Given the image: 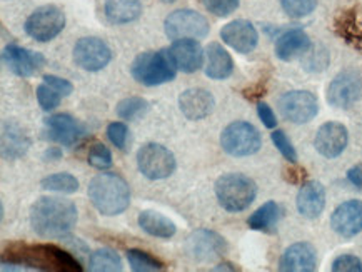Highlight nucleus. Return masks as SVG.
Here are the masks:
<instances>
[{"mask_svg": "<svg viewBox=\"0 0 362 272\" xmlns=\"http://www.w3.org/2000/svg\"><path fill=\"white\" fill-rule=\"evenodd\" d=\"M77 207L74 202L59 197H42L32 206L30 224L40 237H64L77 223Z\"/></svg>", "mask_w": 362, "mask_h": 272, "instance_id": "f257e3e1", "label": "nucleus"}, {"mask_svg": "<svg viewBox=\"0 0 362 272\" xmlns=\"http://www.w3.org/2000/svg\"><path fill=\"white\" fill-rule=\"evenodd\" d=\"M89 199L104 215H119L131 204L127 182L117 174L102 172L89 182Z\"/></svg>", "mask_w": 362, "mask_h": 272, "instance_id": "f03ea898", "label": "nucleus"}, {"mask_svg": "<svg viewBox=\"0 0 362 272\" xmlns=\"http://www.w3.org/2000/svg\"><path fill=\"white\" fill-rule=\"evenodd\" d=\"M8 261L29 266L30 269L42 271H64L78 272L82 267L69 252L62 251L52 244H35V246H22L17 251H7Z\"/></svg>", "mask_w": 362, "mask_h": 272, "instance_id": "7ed1b4c3", "label": "nucleus"}, {"mask_svg": "<svg viewBox=\"0 0 362 272\" xmlns=\"http://www.w3.org/2000/svg\"><path fill=\"white\" fill-rule=\"evenodd\" d=\"M216 196L222 209L227 212H243L255 201L257 186L244 174H224L216 182Z\"/></svg>", "mask_w": 362, "mask_h": 272, "instance_id": "20e7f679", "label": "nucleus"}, {"mask_svg": "<svg viewBox=\"0 0 362 272\" xmlns=\"http://www.w3.org/2000/svg\"><path fill=\"white\" fill-rule=\"evenodd\" d=\"M175 64L170 57L169 50H157L139 55L131 66V73L139 84L142 85H160L175 79Z\"/></svg>", "mask_w": 362, "mask_h": 272, "instance_id": "39448f33", "label": "nucleus"}, {"mask_svg": "<svg viewBox=\"0 0 362 272\" xmlns=\"http://www.w3.org/2000/svg\"><path fill=\"white\" fill-rule=\"evenodd\" d=\"M221 146L232 158H247L261 149V132L250 122L235 121L222 131Z\"/></svg>", "mask_w": 362, "mask_h": 272, "instance_id": "423d86ee", "label": "nucleus"}, {"mask_svg": "<svg viewBox=\"0 0 362 272\" xmlns=\"http://www.w3.org/2000/svg\"><path fill=\"white\" fill-rule=\"evenodd\" d=\"M137 167L144 177L160 181L175 170V158L167 147L160 144H146L137 152Z\"/></svg>", "mask_w": 362, "mask_h": 272, "instance_id": "0eeeda50", "label": "nucleus"}, {"mask_svg": "<svg viewBox=\"0 0 362 272\" xmlns=\"http://www.w3.org/2000/svg\"><path fill=\"white\" fill-rule=\"evenodd\" d=\"M164 27L167 37L173 40L202 39L209 34L207 18L190 8H180L167 16Z\"/></svg>", "mask_w": 362, "mask_h": 272, "instance_id": "6e6552de", "label": "nucleus"}, {"mask_svg": "<svg viewBox=\"0 0 362 272\" xmlns=\"http://www.w3.org/2000/svg\"><path fill=\"white\" fill-rule=\"evenodd\" d=\"M66 27V16L55 6L39 7L25 20V32L37 42H49Z\"/></svg>", "mask_w": 362, "mask_h": 272, "instance_id": "1a4fd4ad", "label": "nucleus"}, {"mask_svg": "<svg viewBox=\"0 0 362 272\" xmlns=\"http://www.w3.org/2000/svg\"><path fill=\"white\" fill-rule=\"evenodd\" d=\"M279 112L292 124L310 122L319 112L317 97L309 90H291L281 95Z\"/></svg>", "mask_w": 362, "mask_h": 272, "instance_id": "9d476101", "label": "nucleus"}, {"mask_svg": "<svg viewBox=\"0 0 362 272\" xmlns=\"http://www.w3.org/2000/svg\"><path fill=\"white\" fill-rule=\"evenodd\" d=\"M362 97V77L356 71H344L327 87V102L336 109H349Z\"/></svg>", "mask_w": 362, "mask_h": 272, "instance_id": "9b49d317", "label": "nucleus"}, {"mask_svg": "<svg viewBox=\"0 0 362 272\" xmlns=\"http://www.w3.org/2000/svg\"><path fill=\"white\" fill-rule=\"evenodd\" d=\"M112 59L109 45L97 37H83L74 47V62L83 71H102Z\"/></svg>", "mask_w": 362, "mask_h": 272, "instance_id": "f8f14e48", "label": "nucleus"}, {"mask_svg": "<svg viewBox=\"0 0 362 272\" xmlns=\"http://www.w3.org/2000/svg\"><path fill=\"white\" fill-rule=\"evenodd\" d=\"M349 142V132L341 122H326L315 134L314 147L322 158L336 159L346 150Z\"/></svg>", "mask_w": 362, "mask_h": 272, "instance_id": "ddd939ff", "label": "nucleus"}, {"mask_svg": "<svg viewBox=\"0 0 362 272\" xmlns=\"http://www.w3.org/2000/svg\"><path fill=\"white\" fill-rule=\"evenodd\" d=\"M331 227L341 237L351 239L362 232V201L342 202L331 215Z\"/></svg>", "mask_w": 362, "mask_h": 272, "instance_id": "4468645a", "label": "nucleus"}, {"mask_svg": "<svg viewBox=\"0 0 362 272\" xmlns=\"http://www.w3.org/2000/svg\"><path fill=\"white\" fill-rule=\"evenodd\" d=\"M2 62L8 71L18 77H30L45 64V57L39 52L18 45H7L2 52Z\"/></svg>", "mask_w": 362, "mask_h": 272, "instance_id": "2eb2a0df", "label": "nucleus"}, {"mask_svg": "<svg viewBox=\"0 0 362 272\" xmlns=\"http://www.w3.org/2000/svg\"><path fill=\"white\" fill-rule=\"evenodd\" d=\"M221 39L239 54H249L257 47L259 34L249 20H232L222 27Z\"/></svg>", "mask_w": 362, "mask_h": 272, "instance_id": "dca6fc26", "label": "nucleus"}, {"mask_svg": "<svg viewBox=\"0 0 362 272\" xmlns=\"http://www.w3.org/2000/svg\"><path fill=\"white\" fill-rule=\"evenodd\" d=\"M47 137L62 146H74L86 136V127L69 114H57L45 121Z\"/></svg>", "mask_w": 362, "mask_h": 272, "instance_id": "f3484780", "label": "nucleus"}, {"mask_svg": "<svg viewBox=\"0 0 362 272\" xmlns=\"http://www.w3.org/2000/svg\"><path fill=\"white\" fill-rule=\"evenodd\" d=\"M317 267V252L313 244L296 242L289 246L279 261V271L313 272Z\"/></svg>", "mask_w": 362, "mask_h": 272, "instance_id": "a211bd4d", "label": "nucleus"}, {"mask_svg": "<svg viewBox=\"0 0 362 272\" xmlns=\"http://www.w3.org/2000/svg\"><path fill=\"white\" fill-rule=\"evenodd\" d=\"M170 57L177 67V71L192 73L197 72L204 66V50L196 39H180L174 40L173 47L169 49Z\"/></svg>", "mask_w": 362, "mask_h": 272, "instance_id": "6ab92c4d", "label": "nucleus"}, {"mask_svg": "<svg viewBox=\"0 0 362 272\" xmlns=\"http://www.w3.org/2000/svg\"><path fill=\"white\" fill-rule=\"evenodd\" d=\"M226 241L212 230H196L189 237V252L199 261H211L224 254Z\"/></svg>", "mask_w": 362, "mask_h": 272, "instance_id": "aec40b11", "label": "nucleus"}, {"mask_svg": "<svg viewBox=\"0 0 362 272\" xmlns=\"http://www.w3.org/2000/svg\"><path fill=\"white\" fill-rule=\"evenodd\" d=\"M179 105L185 119L189 121H201L214 110L216 100L206 89H189L179 97Z\"/></svg>", "mask_w": 362, "mask_h": 272, "instance_id": "412c9836", "label": "nucleus"}, {"mask_svg": "<svg viewBox=\"0 0 362 272\" xmlns=\"http://www.w3.org/2000/svg\"><path fill=\"white\" fill-rule=\"evenodd\" d=\"M297 211L308 219H317L326 207V189L321 182L309 181L297 194Z\"/></svg>", "mask_w": 362, "mask_h": 272, "instance_id": "4be33fe9", "label": "nucleus"}, {"mask_svg": "<svg viewBox=\"0 0 362 272\" xmlns=\"http://www.w3.org/2000/svg\"><path fill=\"white\" fill-rule=\"evenodd\" d=\"M310 49V39L303 29H292L282 34L276 42V55L281 61L289 62L304 55Z\"/></svg>", "mask_w": 362, "mask_h": 272, "instance_id": "5701e85b", "label": "nucleus"}, {"mask_svg": "<svg viewBox=\"0 0 362 272\" xmlns=\"http://www.w3.org/2000/svg\"><path fill=\"white\" fill-rule=\"evenodd\" d=\"M207 62H206V76L209 79L224 81L234 71V62H232L230 54L222 47L221 44L212 42L206 49Z\"/></svg>", "mask_w": 362, "mask_h": 272, "instance_id": "b1692460", "label": "nucleus"}, {"mask_svg": "<svg viewBox=\"0 0 362 272\" xmlns=\"http://www.w3.org/2000/svg\"><path fill=\"white\" fill-rule=\"evenodd\" d=\"M139 225H141L142 230H146L148 236L160 239H170L177 230L173 220L156 211L141 212L139 214Z\"/></svg>", "mask_w": 362, "mask_h": 272, "instance_id": "393cba45", "label": "nucleus"}, {"mask_svg": "<svg viewBox=\"0 0 362 272\" xmlns=\"http://www.w3.org/2000/svg\"><path fill=\"white\" fill-rule=\"evenodd\" d=\"M142 13L141 0H105V16L112 24H129Z\"/></svg>", "mask_w": 362, "mask_h": 272, "instance_id": "a878e982", "label": "nucleus"}, {"mask_svg": "<svg viewBox=\"0 0 362 272\" xmlns=\"http://www.w3.org/2000/svg\"><path fill=\"white\" fill-rule=\"evenodd\" d=\"M282 218L281 206L277 202L269 201L266 204H262L257 211L250 215L247 224L252 230H262V232H269L276 227Z\"/></svg>", "mask_w": 362, "mask_h": 272, "instance_id": "bb28decb", "label": "nucleus"}, {"mask_svg": "<svg viewBox=\"0 0 362 272\" xmlns=\"http://www.w3.org/2000/svg\"><path fill=\"white\" fill-rule=\"evenodd\" d=\"M89 269L94 272H119L122 271V261L112 249H99L90 256Z\"/></svg>", "mask_w": 362, "mask_h": 272, "instance_id": "cd10ccee", "label": "nucleus"}, {"mask_svg": "<svg viewBox=\"0 0 362 272\" xmlns=\"http://www.w3.org/2000/svg\"><path fill=\"white\" fill-rule=\"evenodd\" d=\"M27 147H29V141L18 129L8 126V129L4 131V155L6 158H18L24 154Z\"/></svg>", "mask_w": 362, "mask_h": 272, "instance_id": "c85d7f7f", "label": "nucleus"}, {"mask_svg": "<svg viewBox=\"0 0 362 272\" xmlns=\"http://www.w3.org/2000/svg\"><path fill=\"white\" fill-rule=\"evenodd\" d=\"M127 261L131 264L132 271L136 272H156L164 269V264L152 257L148 252L141 251V249H129Z\"/></svg>", "mask_w": 362, "mask_h": 272, "instance_id": "c756f323", "label": "nucleus"}, {"mask_svg": "<svg viewBox=\"0 0 362 272\" xmlns=\"http://www.w3.org/2000/svg\"><path fill=\"white\" fill-rule=\"evenodd\" d=\"M42 189L60 194H74L78 191V181L72 176V174L67 172L52 174V176L45 177L44 181H42Z\"/></svg>", "mask_w": 362, "mask_h": 272, "instance_id": "7c9ffc66", "label": "nucleus"}, {"mask_svg": "<svg viewBox=\"0 0 362 272\" xmlns=\"http://www.w3.org/2000/svg\"><path fill=\"white\" fill-rule=\"evenodd\" d=\"M148 109L147 100H144L142 97H129V99H124L122 102H119L117 105V115L120 119H137L141 117L142 114H146V110Z\"/></svg>", "mask_w": 362, "mask_h": 272, "instance_id": "2f4dec72", "label": "nucleus"}, {"mask_svg": "<svg viewBox=\"0 0 362 272\" xmlns=\"http://www.w3.org/2000/svg\"><path fill=\"white\" fill-rule=\"evenodd\" d=\"M284 12L292 18L308 17L317 7V0H281Z\"/></svg>", "mask_w": 362, "mask_h": 272, "instance_id": "473e14b6", "label": "nucleus"}, {"mask_svg": "<svg viewBox=\"0 0 362 272\" xmlns=\"http://www.w3.org/2000/svg\"><path fill=\"white\" fill-rule=\"evenodd\" d=\"M60 100H62V95L54 87L45 84V82H42L37 87V102L44 110H54L60 104Z\"/></svg>", "mask_w": 362, "mask_h": 272, "instance_id": "72a5a7b5", "label": "nucleus"}, {"mask_svg": "<svg viewBox=\"0 0 362 272\" xmlns=\"http://www.w3.org/2000/svg\"><path fill=\"white\" fill-rule=\"evenodd\" d=\"M87 160H89L92 167L104 170L112 165V154H110V150L104 144H94L90 147Z\"/></svg>", "mask_w": 362, "mask_h": 272, "instance_id": "f704fd0d", "label": "nucleus"}, {"mask_svg": "<svg viewBox=\"0 0 362 272\" xmlns=\"http://www.w3.org/2000/svg\"><path fill=\"white\" fill-rule=\"evenodd\" d=\"M272 142L276 146V149L284 155V159L289 160V162H296L297 160V152L292 146V142L289 141V137L286 136L284 131H274L272 132Z\"/></svg>", "mask_w": 362, "mask_h": 272, "instance_id": "c9c22d12", "label": "nucleus"}, {"mask_svg": "<svg viewBox=\"0 0 362 272\" xmlns=\"http://www.w3.org/2000/svg\"><path fill=\"white\" fill-rule=\"evenodd\" d=\"M204 7L217 17L230 16L239 7V0H202Z\"/></svg>", "mask_w": 362, "mask_h": 272, "instance_id": "e433bc0d", "label": "nucleus"}, {"mask_svg": "<svg viewBox=\"0 0 362 272\" xmlns=\"http://www.w3.org/2000/svg\"><path fill=\"white\" fill-rule=\"evenodd\" d=\"M331 269L334 272H362V261L357 256L342 254L334 259Z\"/></svg>", "mask_w": 362, "mask_h": 272, "instance_id": "4c0bfd02", "label": "nucleus"}, {"mask_svg": "<svg viewBox=\"0 0 362 272\" xmlns=\"http://www.w3.org/2000/svg\"><path fill=\"white\" fill-rule=\"evenodd\" d=\"M127 136H129V129L124 122L109 124L107 137L109 141L117 147V149L125 150V146H127Z\"/></svg>", "mask_w": 362, "mask_h": 272, "instance_id": "58836bf2", "label": "nucleus"}, {"mask_svg": "<svg viewBox=\"0 0 362 272\" xmlns=\"http://www.w3.org/2000/svg\"><path fill=\"white\" fill-rule=\"evenodd\" d=\"M304 55H308V57L304 59V67L308 69V71H313V72H317V71H322V69H326L327 62H329V57H327V52L326 50H308Z\"/></svg>", "mask_w": 362, "mask_h": 272, "instance_id": "ea45409f", "label": "nucleus"}, {"mask_svg": "<svg viewBox=\"0 0 362 272\" xmlns=\"http://www.w3.org/2000/svg\"><path fill=\"white\" fill-rule=\"evenodd\" d=\"M44 82H45V84H49L50 87H54V89L57 90L62 97L71 95L72 90H74V85L71 84V82H69L67 79H62V77L45 76L44 77Z\"/></svg>", "mask_w": 362, "mask_h": 272, "instance_id": "a19ab883", "label": "nucleus"}, {"mask_svg": "<svg viewBox=\"0 0 362 272\" xmlns=\"http://www.w3.org/2000/svg\"><path fill=\"white\" fill-rule=\"evenodd\" d=\"M257 114H259V119H261L262 124L267 129H274L277 126L276 114H274V110L269 107L266 102H259L257 104Z\"/></svg>", "mask_w": 362, "mask_h": 272, "instance_id": "79ce46f5", "label": "nucleus"}, {"mask_svg": "<svg viewBox=\"0 0 362 272\" xmlns=\"http://www.w3.org/2000/svg\"><path fill=\"white\" fill-rule=\"evenodd\" d=\"M347 181L357 189H362V169L361 167H352L347 172Z\"/></svg>", "mask_w": 362, "mask_h": 272, "instance_id": "37998d69", "label": "nucleus"}, {"mask_svg": "<svg viewBox=\"0 0 362 272\" xmlns=\"http://www.w3.org/2000/svg\"><path fill=\"white\" fill-rule=\"evenodd\" d=\"M60 158H62V149H59V147H49L44 154L45 160H57Z\"/></svg>", "mask_w": 362, "mask_h": 272, "instance_id": "c03bdc74", "label": "nucleus"}, {"mask_svg": "<svg viewBox=\"0 0 362 272\" xmlns=\"http://www.w3.org/2000/svg\"><path fill=\"white\" fill-rule=\"evenodd\" d=\"M160 2H164V4H174V2H177V0H160Z\"/></svg>", "mask_w": 362, "mask_h": 272, "instance_id": "a18cd8bd", "label": "nucleus"}]
</instances>
